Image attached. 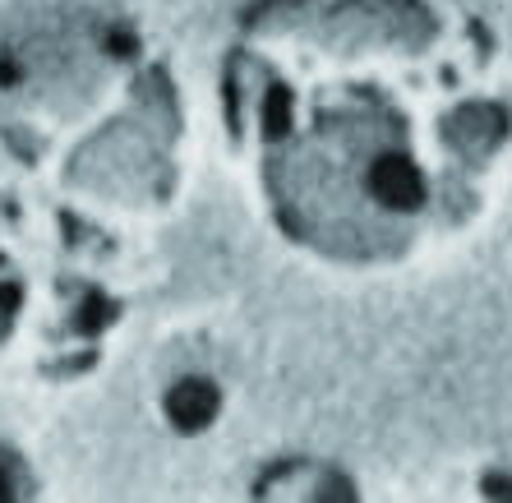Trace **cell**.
Wrapping results in <instances>:
<instances>
[{
	"instance_id": "obj_1",
	"label": "cell",
	"mask_w": 512,
	"mask_h": 503,
	"mask_svg": "<svg viewBox=\"0 0 512 503\" xmlns=\"http://www.w3.org/2000/svg\"><path fill=\"white\" fill-rule=\"evenodd\" d=\"M5 494H14V485H10V471H5V462H0V499Z\"/></svg>"
},
{
	"instance_id": "obj_2",
	"label": "cell",
	"mask_w": 512,
	"mask_h": 503,
	"mask_svg": "<svg viewBox=\"0 0 512 503\" xmlns=\"http://www.w3.org/2000/svg\"><path fill=\"white\" fill-rule=\"evenodd\" d=\"M0 324H5V305H0Z\"/></svg>"
}]
</instances>
